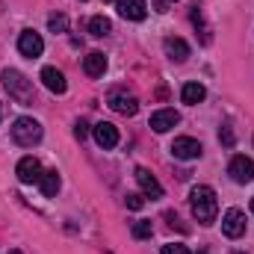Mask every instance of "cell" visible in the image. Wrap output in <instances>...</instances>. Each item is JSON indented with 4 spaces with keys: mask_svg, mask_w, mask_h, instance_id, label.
<instances>
[{
    "mask_svg": "<svg viewBox=\"0 0 254 254\" xmlns=\"http://www.w3.org/2000/svg\"><path fill=\"white\" fill-rule=\"evenodd\" d=\"M48 27H51V33H65L68 30V18L65 15H51L48 18Z\"/></svg>",
    "mask_w": 254,
    "mask_h": 254,
    "instance_id": "cell-22",
    "label": "cell"
},
{
    "mask_svg": "<svg viewBox=\"0 0 254 254\" xmlns=\"http://www.w3.org/2000/svg\"><path fill=\"white\" fill-rule=\"evenodd\" d=\"M83 71H86L89 77H104V71H107V57H104L101 51H92V54L83 60Z\"/></svg>",
    "mask_w": 254,
    "mask_h": 254,
    "instance_id": "cell-16",
    "label": "cell"
},
{
    "mask_svg": "<svg viewBox=\"0 0 254 254\" xmlns=\"http://www.w3.org/2000/svg\"><path fill=\"white\" fill-rule=\"evenodd\" d=\"M92 133H95V142H98L104 151H110V148L119 145V127L110 125V122H98V125L92 127Z\"/></svg>",
    "mask_w": 254,
    "mask_h": 254,
    "instance_id": "cell-10",
    "label": "cell"
},
{
    "mask_svg": "<svg viewBox=\"0 0 254 254\" xmlns=\"http://www.w3.org/2000/svg\"><path fill=\"white\" fill-rule=\"evenodd\" d=\"M154 9L157 12H169V0H154Z\"/></svg>",
    "mask_w": 254,
    "mask_h": 254,
    "instance_id": "cell-27",
    "label": "cell"
},
{
    "mask_svg": "<svg viewBox=\"0 0 254 254\" xmlns=\"http://www.w3.org/2000/svg\"><path fill=\"white\" fill-rule=\"evenodd\" d=\"M89 33H92L95 39H104V36H110V33H113V24H110V18H104V15H95V18L89 21Z\"/></svg>",
    "mask_w": 254,
    "mask_h": 254,
    "instance_id": "cell-18",
    "label": "cell"
},
{
    "mask_svg": "<svg viewBox=\"0 0 254 254\" xmlns=\"http://www.w3.org/2000/svg\"><path fill=\"white\" fill-rule=\"evenodd\" d=\"M42 83H45L54 95H65V89H68L65 74L60 68H54V65H45V68H42Z\"/></svg>",
    "mask_w": 254,
    "mask_h": 254,
    "instance_id": "cell-11",
    "label": "cell"
},
{
    "mask_svg": "<svg viewBox=\"0 0 254 254\" xmlns=\"http://www.w3.org/2000/svg\"><path fill=\"white\" fill-rule=\"evenodd\" d=\"M136 181H139V187L142 192L151 198V201H157V198H163V187H160V181L148 172V169H136Z\"/></svg>",
    "mask_w": 254,
    "mask_h": 254,
    "instance_id": "cell-12",
    "label": "cell"
},
{
    "mask_svg": "<svg viewBox=\"0 0 254 254\" xmlns=\"http://www.w3.org/2000/svg\"><path fill=\"white\" fill-rule=\"evenodd\" d=\"M163 254H190V249L178 246V243H169V246H163Z\"/></svg>",
    "mask_w": 254,
    "mask_h": 254,
    "instance_id": "cell-25",
    "label": "cell"
},
{
    "mask_svg": "<svg viewBox=\"0 0 254 254\" xmlns=\"http://www.w3.org/2000/svg\"><path fill=\"white\" fill-rule=\"evenodd\" d=\"M192 24H195V30H201V45H210L213 36H210V27L204 24V12H201L198 6L192 9Z\"/></svg>",
    "mask_w": 254,
    "mask_h": 254,
    "instance_id": "cell-20",
    "label": "cell"
},
{
    "mask_svg": "<svg viewBox=\"0 0 254 254\" xmlns=\"http://www.w3.org/2000/svg\"><path fill=\"white\" fill-rule=\"evenodd\" d=\"M9 254H24V252H18V249H15V252H9Z\"/></svg>",
    "mask_w": 254,
    "mask_h": 254,
    "instance_id": "cell-28",
    "label": "cell"
},
{
    "mask_svg": "<svg viewBox=\"0 0 254 254\" xmlns=\"http://www.w3.org/2000/svg\"><path fill=\"white\" fill-rule=\"evenodd\" d=\"M228 175L234 184H252L254 181V160L246 154H237L231 163H228Z\"/></svg>",
    "mask_w": 254,
    "mask_h": 254,
    "instance_id": "cell-5",
    "label": "cell"
},
{
    "mask_svg": "<svg viewBox=\"0 0 254 254\" xmlns=\"http://www.w3.org/2000/svg\"><path fill=\"white\" fill-rule=\"evenodd\" d=\"M190 204H192V216H195L201 225H213V222H216V216H219V198H216L213 187H207V184L192 187Z\"/></svg>",
    "mask_w": 254,
    "mask_h": 254,
    "instance_id": "cell-1",
    "label": "cell"
},
{
    "mask_svg": "<svg viewBox=\"0 0 254 254\" xmlns=\"http://www.w3.org/2000/svg\"><path fill=\"white\" fill-rule=\"evenodd\" d=\"M181 98H184V104L195 107V104H201V101L207 98V89H204L201 83H187V86L181 89Z\"/></svg>",
    "mask_w": 254,
    "mask_h": 254,
    "instance_id": "cell-17",
    "label": "cell"
},
{
    "mask_svg": "<svg viewBox=\"0 0 254 254\" xmlns=\"http://www.w3.org/2000/svg\"><path fill=\"white\" fill-rule=\"evenodd\" d=\"M15 175H18V181H21V184H39L45 172H42V163H39L36 157H24V160L18 163Z\"/></svg>",
    "mask_w": 254,
    "mask_h": 254,
    "instance_id": "cell-9",
    "label": "cell"
},
{
    "mask_svg": "<svg viewBox=\"0 0 254 254\" xmlns=\"http://www.w3.org/2000/svg\"><path fill=\"white\" fill-rule=\"evenodd\" d=\"M219 142H222V145H228V148L234 145V130H231L228 125L222 127V130H219Z\"/></svg>",
    "mask_w": 254,
    "mask_h": 254,
    "instance_id": "cell-24",
    "label": "cell"
},
{
    "mask_svg": "<svg viewBox=\"0 0 254 254\" xmlns=\"http://www.w3.org/2000/svg\"><path fill=\"white\" fill-rule=\"evenodd\" d=\"M222 234L231 237V240H240V237L246 234V213L237 210V207H231V210L222 216Z\"/></svg>",
    "mask_w": 254,
    "mask_h": 254,
    "instance_id": "cell-6",
    "label": "cell"
},
{
    "mask_svg": "<svg viewBox=\"0 0 254 254\" xmlns=\"http://www.w3.org/2000/svg\"><path fill=\"white\" fill-rule=\"evenodd\" d=\"M18 51H21V57L36 60V57H42L45 42H42V36H39L36 30H24V33L18 36Z\"/></svg>",
    "mask_w": 254,
    "mask_h": 254,
    "instance_id": "cell-7",
    "label": "cell"
},
{
    "mask_svg": "<svg viewBox=\"0 0 254 254\" xmlns=\"http://www.w3.org/2000/svg\"><path fill=\"white\" fill-rule=\"evenodd\" d=\"M39 187H42V192H45L48 198H54V195L60 192V175H57V172H45L42 181H39Z\"/></svg>",
    "mask_w": 254,
    "mask_h": 254,
    "instance_id": "cell-19",
    "label": "cell"
},
{
    "mask_svg": "<svg viewBox=\"0 0 254 254\" xmlns=\"http://www.w3.org/2000/svg\"><path fill=\"white\" fill-rule=\"evenodd\" d=\"M107 104H110V110H116L119 116H136V113H139L136 95H130L125 89H113V92L107 95Z\"/></svg>",
    "mask_w": 254,
    "mask_h": 254,
    "instance_id": "cell-4",
    "label": "cell"
},
{
    "mask_svg": "<svg viewBox=\"0 0 254 254\" xmlns=\"http://www.w3.org/2000/svg\"><path fill=\"white\" fill-rule=\"evenodd\" d=\"M252 213H254V198H252Z\"/></svg>",
    "mask_w": 254,
    "mask_h": 254,
    "instance_id": "cell-29",
    "label": "cell"
},
{
    "mask_svg": "<svg viewBox=\"0 0 254 254\" xmlns=\"http://www.w3.org/2000/svg\"><path fill=\"white\" fill-rule=\"evenodd\" d=\"M178 122H181V116H178L175 110H157V113L151 116V130H154V133H169Z\"/></svg>",
    "mask_w": 254,
    "mask_h": 254,
    "instance_id": "cell-13",
    "label": "cell"
},
{
    "mask_svg": "<svg viewBox=\"0 0 254 254\" xmlns=\"http://www.w3.org/2000/svg\"><path fill=\"white\" fill-rule=\"evenodd\" d=\"M201 254H207V252H201Z\"/></svg>",
    "mask_w": 254,
    "mask_h": 254,
    "instance_id": "cell-31",
    "label": "cell"
},
{
    "mask_svg": "<svg viewBox=\"0 0 254 254\" xmlns=\"http://www.w3.org/2000/svg\"><path fill=\"white\" fill-rule=\"evenodd\" d=\"M151 234H154V225L151 222H133V237L136 240H151Z\"/></svg>",
    "mask_w": 254,
    "mask_h": 254,
    "instance_id": "cell-21",
    "label": "cell"
},
{
    "mask_svg": "<svg viewBox=\"0 0 254 254\" xmlns=\"http://www.w3.org/2000/svg\"><path fill=\"white\" fill-rule=\"evenodd\" d=\"M163 48H166V57H169L172 63H187V60H190V45H187L184 39H166Z\"/></svg>",
    "mask_w": 254,
    "mask_h": 254,
    "instance_id": "cell-15",
    "label": "cell"
},
{
    "mask_svg": "<svg viewBox=\"0 0 254 254\" xmlns=\"http://www.w3.org/2000/svg\"><path fill=\"white\" fill-rule=\"evenodd\" d=\"M201 142L198 139H192V136H178L175 142H172V154L178 157V160H198L201 157Z\"/></svg>",
    "mask_w": 254,
    "mask_h": 254,
    "instance_id": "cell-8",
    "label": "cell"
},
{
    "mask_svg": "<svg viewBox=\"0 0 254 254\" xmlns=\"http://www.w3.org/2000/svg\"><path fill=\"white\" fill-rule=\"evenodd\" d=\"M234 254H246V252H234Z\"/></svg>",
    "mask_w": 254,
    "mask_h": 254,
    "instance_id": "cell-30",
    "label": "cell"
},
{
    "mask_svg": "<svg viewBox=\"0 0 254 254\" xmlns=\"http://www.w3.org/2000/svg\"><path fill=\"white\" fill-rule=\"evenodd\" d=\"M12 139H15V145H21V148H33V145H39L42 142V125L36 122V119H15V125H12Z\"/></svg>",
    "mask_w": 254,
    "mask_h": 254,
    "instance_id": "cell-3",
    "label": "cell"
},
{
    "mask_svg": "<svg viewBox=\"0 0 254 254\" xmlns=\"http://www.w3.org/2000/svg\"><path fill=\"white\" fill-rule=\"evenodd\" d=\"M119 15L127 21H142L148 15V3L145 0H119Z\"/></svg>",
    "mask_w": 254,
    "mask_h": 254,
    "instance_id": "cell-14",
    "label": "cell"
},
{
    "mask_svg": "<svg viewBox=\"0 0 254 254\" xmlns=\"http://www.w3.org/2000/svg\"><path fill=\"white\" fill-rule=\"evenodd\" d=\"M74 136H77V139H80V142H83V139H86V136H89V125H86V122H83V119H80V122H77V125H74Z\"/></svg>",
    "mask_w": 254,
    "mask_h": 254,
    "instance_id": "cell-26",
    "label": "cell"
},
{
    "mask_svg": "<svg viewBox=\"0 0 254 254\" xmlns=\"http://www.w3.org/2000/svg\"><path fill=\"white\" fill-rule=\"evenodd\" d=\"M0 80H3V86H6V92H9V98L12 101H18L21 107H27V104H33L36 101V92H33V83L21 74V71H15V68H6L3 74H0Z\"/></svg>",
    "mask_w": 254,
    "mask_h": 254,
    "instance_id": "cell-2",
    "label": "cell"
},
{
    "mask_svg": "<svg viewBox=\"0 0 254 254\" xmlns=\"http://www.w3.org/2000/svg\"><path fill=\"white\" fill-rule=\"evenodd\" d=\"M127 207H130V210H142V207H145V195L130 192V195H127Z\"/></svg>",
    "mask_w": 254,
    "mask_h": 254,
    "instance_id": "cell-23",
    "label": "cell"
}]
</instances>
